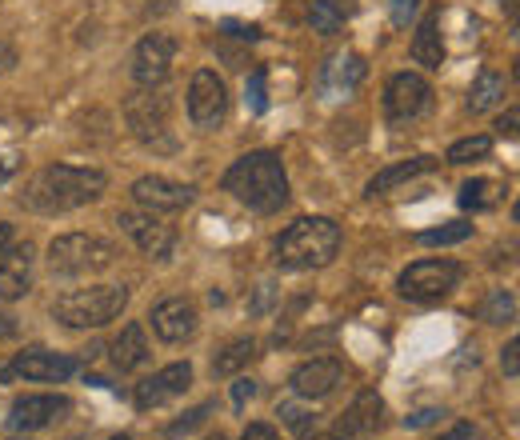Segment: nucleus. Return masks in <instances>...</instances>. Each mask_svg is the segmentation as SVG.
<instances>
[{
    "mask_svg": "<svg viewBox=\"0 0 520 440\" xmlns=\"http://www.w3.org/2000/svg\"><path fill=\"white\" fill-rule=\"evenodd\" d=\"M108 188V176L100 168H76V164H48L40 168L24 192H20V204L28 212H44V216H56V212H72L80 204H92L100 200V192Z\"/></svg>",
    "mask_w": 520,
    "mask_h": 440,
    "instance_id": "f257e3e1",
    "label": "nucleus"
},
{
    "mask_svg": "<svg viewBox=\"0 0 520 440\" xmlns=\"http://www.w3.org/2000/svg\"><path fill=\"white\" fill-rule=\"evenodd\" d=\"M224 192H232L240 204L256 208V212H276L288 204V176H284V164L276 152L260 148V152H248L240 156L228 172H224Z\"/></svg>",
    "mask_w": 520,
    "mask_h": 440,
    "instance_id": "f03ea898",
    "label": "nucleus"
},
{
    "mask_svg": "<svg viewBox=\"0 0 520 440\" xmlns=\"http://www.w3.org/2000/svg\"><path fill=\"white\" fill-rule=\"evenodd\" d=\"M336 252H340V224L328 216H300L272 240V260L276 268L288 272L324 268L336 260Z\"/></svg>",
    "mask_w": 520,
    "mask_h": 440,
    "instance_id": "7ed1b4c3",
    "label": "nucleus"
},
{
    "mask_svg": "<svg viewBox=\"0 0 520 440\" xmlns=\"http://www.w3.org/2000/svg\"><path fill=\"white\" fill-rule=\"evenodd\" d=\"M128 308L124 284H92V288H68L52 300V316L64 328H100L116 320Z\"/></svg>",
    "mask_w": 520,
    "mask_h": 440,
    "instance_id": "20e7f679",
    "label": "nucleus"
},
{
    "mask_svg": "<svg viewBox=\"0 0 520 440\" xmlns=\"http://www.w3.org/2000/svg\"><path fill=\"white\" fill-rule=\"evenodd\" d=\"M124 120H128V132L156 148V152H172L176 148V136H172V92H164L160 84H148L140 92H132L124 100Z\"/></svg>",
    "mask_w": 520,
    "mask_h": 440,
    "instance_id": "39448f33",
    "label": "nucleus"
},
{
    "mask_svg": "<svg viewBox=\"0 0 520 440\" xmlns=\"http://www.w3.org/2000/svg\"><path fill=\"white\" fill-rule=\"evenodd\" d=\"M116 244L92 232H68L48 244V268L52 276H92L116 264Z\"/></svg>",
    "mask_w": 520,
    "mask_h": 440,
    "instance_id": "423d86ee",
    "label": "nucleus"
},
{
    "mask_svg": "<svg viewBox=\"0 0 520 440\" xmlns=\"http://www.w3.org/2000/svg\"><path fill=\"white\" fill-rule=\"evenodd\" d=\"M460 276H464V268L456 260H416L400 272L396 288L408 300H444L460 284Z\"/></svg>",
    "mask_w": 520,
    "mask_h": 440,
    "instance_id": "0eeeda50",
    "label": "nucleus"
},
{
    "mask_svg": "<svg viewBox=\"0 0 520 440\" xmlns=\"http://www.w3.org/2000/svg\"><path fill=\"white\" fill-rule=\"evenodd\" d=\"M224 116H228V88L212 68H200L188 84V120L196 128L212 132L224 124Z\"/></svg>",
    "mask_w": 520,
    "mask_h": 440,
    "instance_id": "6e6552de",
    "label": "nucleus"
},
{
    "mask_svg": "<svg viewBox=\"0 0 520 440\" xmlns=\"http://www.w3.org/2000/svg\"><path fill=\"white\" fill-rule=\"evenodd\" d=\"M364 72H368V64H364L360 52H332V56L320 64V72H316V96H320L324 104L348 100V96L360 88Z\"/></svg>",
    "mask_w": 520,
    "mask_h": 440,
    "instance_id": "1a4fd4ad",
    "label": "nucleus"
},
{
    "mask_svg": "<svg viewBox=\"0 0 520 440\" xmlns=\"http://www.w3.org/2000/svg\"><path fill=\"white\" fill-rule=\"evenodd\" d=\"M428 104H432V88L420 72H396L384 88V112L392 124L416 120L420 112H428Z\"/></svg>",
    "mask_w": 520,
    "mask_h": 440,
    "instance_id": "9d476101",
    "label": "nucleus"
},
{
    "mask_svg": "<svg viewBox=\"0 0 520 440\" xmlns=\"http://www.w3.org/2000/svg\"><path fill=\"white\" fill-rule=\"evenodd\" d=\"M380 412H384V400H380L372 388L356 392L352 404L332 420L328 440H368V436L380 428Z\"/></svg>",
    "mask_w": 520,
    "mask_h": 440,
    "instance_id": "9b49d317",
    "label": "nucleus"
},
{
    "mask_svg": "<svg viewBox=\"0 0 520 440\" xmlns=\"http://www.w3.org/2000/svg\"><path fill=\"white\" fill-rule=\"evenodd\" d=\"M172 60H176V40H172L168 32H148V36L132 48V80H136L140 88L160 84V80L168 76Z\"/></svg>",
    "mask_w": 520,
    "mask_h": 440,
    "instance_id": "f8f14e48",
    "label": "nucleus"
},
{
    "mask_svg": "<svg viewBox=\"0 0 520 440\" xmlns=\"http://www.w3.org/2000/svg\"><path fill=\"white\" fill-rule=\"evenodd\" d=\"M72 412V400L68 396H20V400H12V408H8V428L12 432H40V428H48V424H56L60 416H68Z\"/></svg>",
    "mask_w": 520,
    "mask_h": 440,
    "instance_id": "ddd939ff",
    "label": "nucleus"
},
{
    "mask_svg": "<svg viewBox=\"0 0 520 440\" xmlns=\"http://www.w3.org/2000/svg\"><path fill=\"white\" fill-rule=\"evenodd\" d=\"M188 388H192V364L176 360V364H168V368H160V372H152L148 380L136 384V408H144V412L160 408V404L184 396Z\"/></svg>",
    "mask_w": 520,
    "mask_h": 440,
    "instance_id": "4468645a",
    "label": "nucleus"
},
{
    "mask_svg": "<svg viewBox=\"0 0 520 440\" xmlns=\"http://www.w3.org/2000/svg\"><path fill=\"white\" fill-rule=\"evenodd\" d=\"M76 356L64 352H48V348H28L8 364V376H24V380H40V384H60L76 372Z\"/></svg>",
    "mask_w": 520,
    "mask_h": 440,
    "instance_id": "2eb2a0df",
    "label": "nucleus"
},
{
    "mask_svg": "<svg viewBox=\"0 0 520 440\" xmlns=\"http://www.w3.org/2000/svg\"><path fill=\"white\" fill-rule=\"evenodd\" d=\"M132 196L148 212H180V208H188L196 200V188L180 184V180H168V176H140L132 184Z\"/></svg>",
    "mask_w": 520,
    "mask_h": 440,
    "instance_id": "dca6fc26",
    "label": "nucleus"
},
{
    "mask_svg": "<svg viewBox=\"0 0 520 440\" xmlns=\"http://www.w3.org/2000/svg\"><path fill=\"white\" fill-rule=\"evenodd\" d=\"M116 224H120V228L136 240V248H140L144 256H152V260H164V256L172 252V244H176V232H172L168 224H160L152 212H120Z\"/></svg>",
    "mask_w": 520,
    "mask_h": 440,
    "instance_id": "f3484780",
    "label": "nucleus"
},
{
    "mask_svg": "<svg viewBox=\"0 0 520 440\" xmlns=\"http://www.w3.org/2000/svg\"><path fill=\"white\" fill-rule=\"evenodd\" d=\"M152 332L160 336V340H168V344H180V340H188L192 332H196V304L192 300H184V296H172V300H160L156 308H152Z\"/></svg>",
    "mask_w": 520,
    "mask_h": 440,
    "instance_id": "a211bd4d",
    "label": "nucleus"
},
{
    "mask_svg": "<svg viewBox=\"0 0 520 440\" xmlns=\"http://www.w3.org/2000/svg\"><path fill=\"white\" fill-rule=\"evenodd\" d=\"M344 380V368H340V360H332V356H324V360H304L296 372H292V392L296 396H304V400H320V396H328L336 384Z\"/></svg>",
    "mask_w": 520,
    "mask_h": 440,
    "instance_id": "6ab92c4d",
    "label": "nucleus"
},
{
    "mask_svg": "<svg viewBox=\"0 0 520 440\" xmlns=\"http://www.w3.org/2000/svg\"><path fill=\"white\" fill-rule=\"evenodd\" d=\"M32 288V244H12L0 256V296L16 300Z\"/></svg>",
    "mask_w": 520,
    "mask_h": 440,
    "instance_id": "aec40b11",
    "label": "nucleus"
},
{
    "mask_svg": "<svg viewBox=\"0 0 520 440\" xmlns=\"http://www.w3.org/2000/svg\"><path fill=\"white\" fill-rule=\"evenodd\" d=\"M440 160L436 156H412V160H400V164H388L384 172H376L368 184H364V196H384V192H392V188H400V184H408V180H416V176H424V172H432Z\"/></svg>",
    "mask_w": 520,
    "mask_h": 440,
    "instance_id": "412c9836",
    "label": "nucleus"
},
{
    "mask_svg": "<svg viewBox=\"0 0 520 440\" xmlns=\"http://www.w3.org/2000/svg\"><path fill=\"white\" fill-rule=\"evenodd\" d=\"M148 356H152V348H148V340H144V328H140V324H124L120 336L112 340V364H116L120 372H132V368L148 364Z\"/></svg>",
    "mask_w": 520,
    "mask_h": 440,
    "instance_id": "4be33fe9",
    "label": "nucleus"
},
{
    "mask_svg": "<svg viewBox=\"0 0 520 440\" xmlns=\"http://www.w3.org/2000/svg\"><path fill=\"white\" fill-rule=\"evenodd\" d=\"M412 60L424 68H440L444 64V40H440V16L428 12L412 36Z\"/></svg>",
    "mask_w": 520,
    "mask_h": 440,
    "instance_id": "5701e85b",
    "label": "nucleus"
},
{
    "mask_svg": "<svg viewBox=\"0 0 520 440\" xmlns=\"http://www.w3.org/2000/svg\"><path fill=\"white\" fill-rule=\"evenodd\" d=\"M352 12H356V0H312V8H308V24H312V32L332 36V32L344 28V20H348Z\"/></svg>",
    "mask_w": 520,
    "mask_h": 440,
    "instance_id": "b1692460",
    "label": "nucleus"
},
{
    "mask_svg": "<svg viewBox=\"0 0 520 440\" xmlns=\"http://www.w3.org/2000/svg\"><path fill=\"white\" fill-rule=\"evenodd\" d=\"M504 88H508V84H504V76H500V72H492V68H484V72L472 80V88H468V100H464V104H468V112H488L492 104H500V100H504Z\"/></svg>",
    "mask_w": 520,
    "mask_h": 440,
    "instance_id": "393cba45",
    "label": "nucleus"
},
{
    "mask_svg": "<svg viewBox=\"0 0 520 440\" xmlns=\"http://www.w3.org/2000/svg\"><path fill=\"white\" fill-rule=\"evenodd\" d=\"M500 196H504V184H500V180H484V176H480V180H464L456 200H460V208L484 212V208H492Z\"/></svg>",
    "mask_w": 520,
    "mask_h": 440,
    "instance_id": "a878e982",
    "label": "nucleus"
},
{
    "mask_svg": "<svg viewBox=\"0 0 520 440\" xmlns=\"http://www.w3.org/2000/svg\"><path fill=\"white\" fill-rule=\"evenodd\" d=\"M252 356H256V340H252V336H240V340H232V344H224V348L216 352L212 376H232V372H240Z\"/></svg>",
    "mask_w": 520,
    "mask_h": 440,
    "instance_id": "bb28decb",
    "label": "nucleus"
},
{
    "mask_svg": "<svg viewBox=\"0 0 520 440\" xmlns=\"http://www.w3.org/2000/svg\"><path fill=\"white\" fill-rule=\"evenodd\" d=\"M480 320H488V324H512L516 320V296L508 288H492L488 300L480 304Z\"/></svg>",
    "mask_w": 520,
    "mask_h": 440,
    "instance_id": "cd10ccee",
    "label": "nucleus"
},
{
    "mask_svg": "<svg viewBox=\"0 0 520 440\" xmlns=\"http://www.w3.org/2000/svg\"><path fill=\"white\" fill-rule=\"evenodd\" d=\"M276 416L300 436V440H312L316 436V412H308V408H300V404H292V400H284L280 408H276Z\"/></svg>",
    "mask_w": 520,
    "mask_h": 440,
    "instance_id": "c85d7f7f",
    "label": "nucleus"
},
{
    "mask_svg": "<svg viewBox=\"0 0 520 440\" xmlns=\"http://www.w3.org/2000/svg\"><path fill=\"white\" fill-rule=\"evenodd\" d=\"M492 152V136H468V140H456L448 148V164H468V160H484Z\"/></svg>",
    "mask_w": 520,
    "mask_h": 440,
    "instance_id": "c756f323",
    "label": "nucleus"
},
{
    "mask_svg": "<svg viewBox=\"0 0 520 440\" xmlns=\"http://www.w3.org/2000/svg\"><path fill=\"white\" fill-rule=\"evenodd\" d=\"M472 236V224H464V220H452V224H440V228H428V232H420L416 240L420 244H460V240H468Z\"/></svg>",
    "mask_w": 520,
    "mask_h": 440,
    "instance_id": "7c9ffc66",
    "label": "nucleus"
},
{
    "mask_svg": "<svg viewBox=\"0 0 520 440\" xmlns=\"http://www.w3.org/2000/svg\"><path fill=\"white\" fill-rule=\"evenodd\" d=\"M244 104H248V112L252 116H264L268 112V76L256 68L252 76H248V84H244Z\"/></svg>",
    "mask_w": 520,
    "mask_h": 440,
    "instance_id": "2f4dec72",
    "label": "nucleus"
},
{
    "mask_svg": "<svg viewBox=\"0 0 520 440\" xmlns=\"http://www.w3.org/2000/svg\"><path fill=\"white\" fill-rule=\"evenodd\" d=\"M208 416H212V404H196L192 412H184L180 420H172V424H168V436H184V432L200 428V424H204Z\"/></svg>",
    "mask_w": 520,
    "mask_h": 440,
    "instance_id": "473e14b6",
    "label": "nucleus"
},
{
    "mask_svg": "<svg viewBox=\"0 0 520 440\" xmlns=\"http://www.w3.org/2000/svg\"><path fill=\"white\" fill-rule=\"evenodd\" d=\"M388 8H392V24H400V28H408V20L416 16V8H420V0H388Z\"/></svg>",
    "mask_w": 520,
    "mask_h": 440,
    "instance_id": "72a5a7b5",
    "label": "nucleus"
},
{
    "mask_svg": "<svg viewBox=\"0 0 520 440\" xmlns=\"http://www.w3.org/2000/svg\"><path fill=\"white\" fill-rule=\"evenodd\" d=\"M440 416H444V408H420V412L404 416V428H428V424H436Z\"/></svg>",
    "mask_w": 520,
    "mask_h": 440,
    "instance_id": "f704fd0d",
    "label": "nucleus"
},
{
    "mask_svg": "<svg viewBox=\"0 0 520 440\" xmlns=\"http://www.w3.org/2000/svg\"><path fill=\"white\" fill-rule=\"evenodd\" d=\"M516 352H520V344H516V340H508V344H504V352H500V368H504V376H516V372H520Z\"/></svg>",
    "mask_w": 520,
    "mask_h": 440,
    "instance_id": "c9c22d12",
    "label": "nucleus"
},
{
    "mask_svg": "<svg viewBox=\"0 0 520 440\" xmlns=\"http://www.w3.org/2000/svg\"><path fill=\"white\" fill-rule=\"evenodd\" d=\"M240 440H280V432H276L272 424H248V428L240 432Z\"/></svg>",
    "mask_w": 520,
    "mask_h": 440,
    "instance_id": "e433bc0d",
    "label": "nucleus"
},
{
    "mask_svg": "<svg viewBox=\"0 0 520 440\" xmlns=\"http://www.w3.org/2000/svg\"><path fill=\"white\" fill-rule=\"evenodd\" d=\"M224 28H228V36H240V40H260V28H256V24H236V20H228Z\"/></svg>",
    "mask_w": 520,
    "mask_h": 440,
    "instance_id": "4c0bfd02",
    "label": "nucleus"
},
{
    "mask_svg": "<svg viewBox=\"0 0 520 440\" xmlns=\"http://www.w3.org/2000/svg\"><path fill=\"white\" fill-rule=\"evenodd\" d=\"M440 440H476V428H472L468 420H460V424H456V428H448Z\"/></svg>",
    "mask_w": 520,
    "mask_h": 440,
    "instance_id": "58836bf2",
    "label": "nucleus"
},
{
    "mask_svg": "<svg viewBox=\"0 0 520 440\" xmlns=\"http://www.w3.org/2000/svg\"><path fill=\"white\" fill-rule=\"evenodd\" d=\"M252 396H256V384H252V380H236V384H232V400H236V404H244V400H252Z\"/></svg>",
    "mask_w": 520,
    "mask_h": 440,
    "instance_id": "ea45409f",
    "label": "nucleus"
},
{
    "mask_svg": "<svg viewBox=\"0 0 520 440\" xmlns=\"http://www.w3.org/2000/svg\"><path fill=\"white\" fill-rule=\"evenodd\" d=\"M12 64H16V48L0 40V76H4V72H12Z\"/></svg>",
    "mask_w": 520,
    "mask_h": 440,
    "instance_id": "a19ab883",
    "label": "nucleus"
},
{
    "mask_svg": "<svg viewBox=\"0 0 520 440\" xmlns=\"http://www.w3.org/2000/svg\"><path fill=\"white\" fill-rule=\"evenodd\" d=\"M268 300H272V284H260V296H256L252 312H264V308H268Z\"/></svg>",
    "mask_w": 520,
    "mask_h": 440,
    "instance_id": "79ce46f5",
    "label": "nucleus"
},
{
    "mask_svg": "<svg viewBox=\"0 0 520 440\" xmlns=\"http://www.w3.org/2000/svg\"><path fill=\"white\" fill-rule=\"evenodd\" d=\"M496 128H500L504 136H516V112H508V116H504V120H500Z\"/></svg>",
    "mask_w": 520,
    "mask_h": 440,
    "instance_id": "37998d69",
    "label": "nucleus"
},
{
    "mask_svg": "<svg viewBox=\"0 0 520 440\" xmlns=\"http://www.w3.org/2000/svg\"><path fill=\"white\" fill-rule=\"evenodd\" d=\"M12 248V224H0V256Z\"/></svg>",
    "mask_w": 520,
    "mask_h": 440,
    "instance_id": "c03bdc74",
    "label": "nucleus"
},
{
    "mask_svg": "<svg viewBox=\"0 0 520 440\" xmlns=\"http://www.w3.org/2000/svg\"><path fill=\"white\" fill-rule=\"evenodd\" d=\"M208 440H224V432H212V436H208Z\"/></svg>",
    "mask_w": 520,
    "mask_h": 440,
    "instance_id": "a18cd8bd",
    "label": "nucleus"
},
{
    "mask_svg": "<svg viewBox=\"0 0 520 440\" xmlns=\"http://www.w3.org/2000/svg\"><path fill=\"white\" fill-rule=\"evenodd\" d=\"M108 440H132V436H124V432H120V436H108Z\"/></svg>",
    "mask_w": 520,
    "mask_h": 440,
    "instance_id": "49530a36",
    "label": "nucleus"
},
{
    "mask_svg": "<svg viewBox=\"0 0 520 440\" xmlns=\"http://www.w3.org/2000/svg\"><path fill=\"white\" fill-rule=\"evenodd\" d=\"M500 4H508V8H512V4H516V0H500Z\"/></svg>",
    "mask_w": 520,
    "mask_h": 440,
    "instance_id": "de8ad7c7",
    "label": "nucleus"
}]
</instances>
